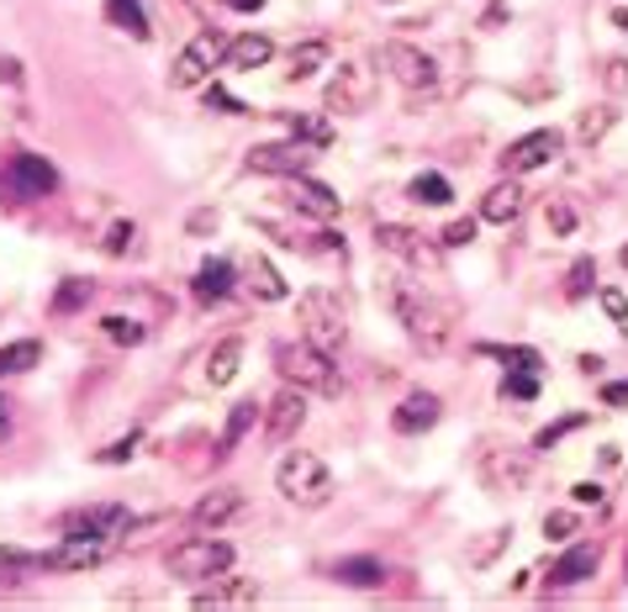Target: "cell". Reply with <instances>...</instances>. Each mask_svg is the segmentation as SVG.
<instances>
[{
  "mask_svg": "<svg viewBox=\"0 0 628 612\" xmlns=\"http://www.w3.org/2000/svg\"><path fill=\"white\" fill-rule=\"evenodd\" d=\"M106 17H111L117 27H127V32H132L138 43H148V38H153V32H148V17H143V6H138V0H106Z\"/></svg>",
  "mask_w": 628,
  "mask_h": 612,
  "instance_id": "32",
  "label": "cell"
},
{
  "mask_svg": "<svg viewBox=\"0 0 628 612\" xmlns=\"http://www.w3.org/2000/svg\"><path fill=\"white\" fill-rule=\"evenodd\" d=\"M222 570H233L227 539H185L170 549V576H180V581H217Z\"/></svg>",
  "mask_w": 628,
  "mask_h": 612,
  "instance_id": "5",
  "label": "cell"
},
{
  "mask_svg": "<svg viewBox=\"0 0 628 612\" xmlns=\"http://www.w3.org/2000/svg\"><path fill=\"white\" fill-rule=\"evenodd\" d=\"M597 302H603V312L613 317V328L628 333V296H624V291H618V285H603V291H597Z\"/></svg>",
  "mask_w": 628,
  "mask_h": 612,
  "instance_id": "40",
  "label": "cell"
},
{
  "mask_svg": "<svg viewBox=\"0 0 628 612\" xmlns=\"http://www.w3.org/2000/svg\"><path fill=\"white\" fill-rule=\"evenodd\" d=\"M386 6H396V0H386Z\"/></svg>",
  "mask_w": 628,
  "mask_h": 612,
  "instance_id": "57",
  "label": "cell"
},
{
  "mask_svg": "<svg viewBox=\"0 0 628 612\" xmlns=\"http://www.w3.org/2000/svg\"><path fill=\"white\" fill-rule=\"evenodd\" d=\"M508 539H512V528H497V534H486V544H476V549H470V560H476V566H486V560H491V555H497V549H502Z\"/></svg>",
  "mask_w": 628,
  "mask_h": 612,
  "instance_id": "46",
  "label": "cell"
},
{
  "mask_svg": "<svg viewBox=\"0 0 628 612\" xmlns=\"http://www.w3.org/2000/svg\"><path fill=\"white\" fill-rule=\"evenodd\" d=\"M375 243L386 249L391 260H407L417 264V270H438V249L428 243V238L417 233V228H402V222H381L375 228Z\"/></svg>",
  "mask_w": 628,
  "mask_h": 612,
  "instance_id": "14",
  "label": "cell"
},
{
  "mask_svg": "<svg viewBox=\"0 0 628 612\" xmlns=\"http://www.w3.org/2000/svg\"><path fill=\"white\" fill-rule=\"evenodd\" d=\"M269 59H275V43H269L265 32H243L238 43H227V64L243 74H254V70H265Z\"/></svg>",
  "mask_w": 628,
  "mask_h": 612,
  "instance_id": "22",
  "label": "cell"
},
{
  "mask_svg": "<svg viewBox=\"0 0 628 612\" xmlns=\"http://www.w3.org/2000/svg\"><path fill=\"white\" fill-rule=\"evenodd\" d=\"M106 555H111V544H106V539L70 534V539H58L53 549H38V566H43V570H96Z\"/></svg>",
  "mask_w": 628,
  "mask_h": 612,
  "instance_id": "12",
  "label": "cell"
},
{
  "mask_svg": "<svg viewBox=\"0 0 628 612\" xmlns=\"http://www.w3.org/2000/svg\"><path fill=\"white\" fill-rule=\"evenodd\" d=\"M32 570H43L32 549H11V544L0 549V581H6V587H17V581H22V576H32Z\"/></svg>",
  "mask_w": 628,
  "mask_h": 612,
  "instance_id": "33",
  "label": "cell"
},
{
  "mask_svg": "<svg viewBox=\"0 0 628 612\" xmlns=\"http://www.w3.org/2000/svg\"><path fill=\"white\" fill-rule=\"evenodd\" d=\"M613 106H592V112H581V122H576V138L581 143H603L607 133H613Z\"/></svg>",
  "mask_w": 628,
  "mask_h": 612,
  "instance_id": "35",
  "label": "cell"
},
{
  "mask_svg": "<svg viewBox=\"0 0 628 612\" xmlns=\"http://www.w3.org/2000/svg\"><path fill=\"white\" fill-rule=\"evenodd\" d=\"M233 296V264L227 260H206L195 270V302H227Z\"/></svg>",
  "mask_w": 628,
  "mask_h": 612,
  "instance_id": "24",
  "label": "cell"
},
{
  "mask_svg": "<svg viewBox=\"0 0 628 612\" xmlns=\"http://www.w3.org/2000/svg\"><path fill=\"white\" fill-rule=\"evenodd\" d=\"M227 32H217V27H206V32H195L191 43L180 48V59H174L170 70V85L174 91H195V85H206V74L217 70V64H227Z\"/></svg>",
  "mask_w": 628,
  "mask_h": 612,
  "instance_id": "4",
  "label": "cell"
},
{
  "mask_svg": "<svg viewBox=\"0 0 628 612\" xmlns=\"http://www.w3.org/2000/svg\"><path fill=\"white\" fill-rule=\"evenodd\" d=\"M576 528H581L576 513H550V518H544V539H571Z\"/></svg>",
  "mask_w": 628,
  "mask_h": 612,
  "instance_id": "45",
  "label": "cell"
},
{
  "mask_svg": "<svg viewBox=\"0 0 628 612\" xmlns=\"http://www.w3.org/2000/svg\"><path fill=\"white\" fill-rule=\"evenodd\" d=\"M560 148H565V138H560L555 127L523 133L518 143H508V154H502V169H508V175H529V169H544L550 159H560Z\"/></svg>",
  "mask_w": 628,
  "mask_h": 612,
  "instance_id": "11",
  "label": "cell"
},
{
  "mask_svg": "<svg viewBox=\"0 0 628 612\" xmlns=\"http://www.w3.org/2000/svg\"><path fill=\"white\" fill-rule=\"evenodd\" d=\"M132 523H138V518H132L121 502H100V507H74V513H64L58 528H64V534H85V539H106V544H111V539H121Z\"/></svg>",
  "mask_w": 628,
  "mask_h": 612,
  "instance_id": "8",
  "label": "cell"
},
{
  "mask_svg": "<svg viewBox=\"0 0 628 612\" xmlns=\"http://www.w3.org/2000/svg\"><path fill=\"white\" fill-rule=\"evenodd\" d=\"M502 397L533 401L539 397V376H533V370H508V376H502Z\"/></svg>",
  "mask_w": 628,
  "mask_h": 612,
  "instance_id": "39",
  "label": "cell"
},
{
  "mask_svg": "<svg viewBox=\"0 0 628 612\" xmlns=\"http://www.w3.org/2000/svg\"><path fill=\"white\" fill-rule=\"evenodd\" d=\"M618 264H624V270H628V243H624V249H618Z\"/></svg>",
  "mask_w": 628,
  "mask_h": 612,
  "instance_id": "56",
  "label": "cell"
},
{
  "mask_svg": "<svg viewBox=\"0 0 628 612\" xmlns=\"http://www.w3.org/2000/svg\"><path fill=\"white\" fill-rule=\"evenodd\" d=\"M571 496H576L581 507H592V502H597V496H603V492H597V486H576V492H571Z\"/></svg>",
  "mask_w": 628,
  "mask_h": 612,
  "instance_id": "53",
  "label": "cell"
},
{
  "mask_svg": "<svg viewBox=\"0 0 628 612\" xmlns=\"http://www.w3.org/2000/svg\"><path fill=\"white\" fill-rule=\"evenodd\" d=\"M481 354H497V359H502L508 370H533V376L544 370V359H539V354H533V349H502V344H486Z\"/></svg>",
  "mask_w": 628,
  "mask_h": 612,
  "instance_id": "38",
  "label": "cell"
},
{
  "mask_svg": "<svg viewBox=\"0 0 628 612\" xmlns=\"http://www.w3.org/2000/svg\"><path fill=\"white\" fill-rule=\"evenodd\" d=\"M607 91H628V64H624V59H613V64H607Z\"/></svg>",
  "mask_w": 628,
  "mask_h": 612,
  "instance_id": "48",
  "label": "cell"
},
{
  "mask_svg": "<svg viewBox=\"0 0 628 612\" xmlns=\"http://www.w3.org/2000/svg\"><path fill=\"white\" fill-rule=\"evenodd\" d=\"M248 169H254V175H280V180H290V175H307V169H312V148L296 138L254 143V148H248Z\"/></svg>",
  "mask_w": 628,
  "mask_h": 612,
  "instance_id": "9",
  "label": "cell"
},
{
  "mask_svg": "<svg viewBox=\"0 0 628 612\" xmlns=\"http://www.w3.org/2000/svg\"><path fill=\"white\" fill-rule=\"evenodd\" d=\"M370 95H375V80L360 70V64H343L333 80H328V91H322V106L333 112V117H354L370 106Z\"/></svg>",
  "mask_w": 628,
  "mask_h": 612,
  "instance_id": "10",
  "label": "cell"
},
{
  "mask_svg": "<svg viewBox=\"0 0 628 612\" xmlns=\"http://www.w3.org/2000/svg\"><path fill=\"white\" fill-rule=\"evenodd\" d=\"M91 291H96L91 281H64V291L53 296V312H74V306H85L91 302Z\"/></svg>",
  "mask_w": 628,
  "mask_h": 612,
  "instance_id": "43",
  "label": "cell"
},
{
  "mask_svg": "<svg viewBox=\"0 0 628 612\" xmlns=\"http://www.w3.org/2000/svg\"><path fill=\"white\" fill-rule=\"evenodd\" d=\"M333 581L370 591V587H381V581H386V566H381V560H339V566H333Z\"/></svg>",
  "mask_w": 628,
  "mask_h": 612,
  "instance_id": "28",
  "label": "cell"
},
{
  "mask_svg": "<svg viewBox=\"0 0 628 612\" xmlns=\"http://www.w3.org/2000/svg\"><path fill=\"white\" fill-rule=\"evenodd\" d=\"M286 127H290V138L307 143V148H328V143H333V122L312 117V112H296V117H286Z\"/></svg>",
  "mask_w": 628,
  "mask_h": 612,
  "instance_id": "29",
  "label": "cell"
},
{
  "mask_svg": "<svg viewBox=\"0 0 628 612\" xmlns=\"http://www.w3.org/2000/svg\"><path fill=\"white\" fill-rule=\"evenodd\" d=\"M6 428H11V401L0 397V439H6Z\"/></svg>",
  "mask_w": 628,
  "mask_h": 612,
  "instance_id": "55",
  "label": "cell"
},
{
  "mask_svg": "<svg viewBox=\"0 0 628 612\" xmlns=\"http://www.w3.org/2000/svg\"><path fill=\"white\" fill-rule=\"evenodd\" d=\"M603 401H607V407H628V380H613V386H603Z\"/></svg>",
  "mask_w": 628,
  "mask_h": 612,
  "instance_id": "49",
  "label": "cell"
},
{
  "mask_svg": "<svg viewBox=\"0 0 628 612\" xmlns=\"http://www.w3.org/2000/svg\"><path fill=\"white\" fill-rule=\"evenodd\" d=\"M301 328H307V338L317 349H339L349 338V312L339 306L333 291H307L301 296Z\"/></svg>",
  "mask_w": 628,
  "mask_h": 612,
  "instance_id": "6",
  "label": "cell"
},
{
  "mask_svg": "<svg viewBox=\"0 0 628 612\" xmlns=\"http://www.w3.org/2000/svg\"><path fill=\"white\" fill-rule=\"evenodd\" d=\"M286 201H290V207H296L301 217H312V222H333V217L343 212L339 190H328L322 180H312V175H290Z\"/></svg>",
  "mask_w": 628,
  "mask_h": 612,
  "instance_id": "15",
  "label": "cell"
},
{
  "mask_svg": "<svg viewBox=\"0 0 628 612\" xmlns=\"http://www.w3.org/2000/svg\"><path fill=\"white\" fill-rule=\"evenodd\" d=\"M407 196L417 201V207H449V201H455V190H449L444 175H417V180L407 186Z\"/></svg>",
  "mask_w": 628,
  "mask_h": 612,
  "instance_id": "31",
  "label": "cell"
},
{
  "mask_svg": "<svg viewBox=\"0 0 628 612\" xmlns=\"http://www.w3.org/2000/svg\"><path fill=\"white\" fill-rule=\"evenodd\" d=\"M576 428H586V412H571V418H560V423H550V428H539L533 433V449H555L565 433H576Z\"/></svg>",
  "mask_w": 628,
  "mask_h": 612,
  "instance_id": "37",
  "label": "cell"
},
{
  "mask_svg": "<svg viewBox=\"0 0 628 612\" xmlns=\"http://www.w3.org/2000/svg\"><path fill=\"white\" fill-rule=\"evenodd\" d=\"M254 602H259V581H243V576H227V570L217 576V587L191 597V608H254Z\"/></svg>",
  "mask_w": 628,
  "mask_h": 612,
  "instance_id": "17",
  "label": "cell"
},
{
  "mask_svg": "<svg viewBox=\"0 0 628 612\" xmlns=\"http://www.w3.org/2000/svg\"><path fill=\"white\" fill-rule=\"evenodd\" d=\"M438 418H444V401H438L434 391H412V397L391 412V428H396V433H428Z\"/></svg>",
  "mask_w": 628,
  "mask_h": 612,
  "instance_id": "19",
  "label": "cell"
},
{
  "mask_svg": "<svg viewBox=\"0 0 628 612\" xmlns=\"http://www.w3.org/2000/svg\"><path fill=\"white\" fill-rule=\"evenodd\" d=\"M143 444V433H138V428H132V433H127V439H117V444H106L96 454V465H127V460H132V449Z\"/></svg>",
  "mask_w": 628,
  "mask_h": 612,
  "instance_id": "42",
  "label": "cell"
},
{
  "mask_svg": "<svg viewBox=\"0 0 628 612\" xmlns=\"http://www.w3.org/2000/svg\"><path fill=\"white\" fill-rule=\"evenodd\" d=\"M100 333H106L111 344H121V349H138V344L148 338L143 323H132V317H117V312H111V317H100Z\"/></svg>",
  "mask_w": 628,
  "mask_h": 612,
  "instance_id": "34",
  "label": "cell"
},
{
  "mask_svg": "<svg viewBox=\"0 0 628 612\" xmlns=\"http://www.w3.org/2000/svg\"><path fill=\"white\" fill-rule=\"evenodd\" d=\"M191 228H195V233H206V228H217V212H195V217H191Z\"/></svg>",
  "mask_w": 628,
  "mask_h": 612,
  "instance_id": "52",
  "label": "cell"
},
{
  "mask_svg": "<svg viewBox=\"0 0 628 612\" xmlns=\"http://www.w3.org/2000/svg\"><path fill=\"white\" fill-rule=\"evenodd\" d=\"M233 518H243V492L238 486H217V492H206L201 502H195V513H191V523L195 528H227Z\"/></svg>",
  "mask_w": 628,
  "mask_h": 612,
  "instance_id": "18",
  "label": "cell"
},
{
  "mask_svg": "<svg viewBox=\"0 0 628 612\" xmlns=\"http://www.w3.org/2000/svg\"><path fill=\"white\" fill-rule=\"evenodd\" d=\"M248 281H254V296H259V302H286V296H290V285L280 281V270H275L265 254H254V264H248Z\"/></svg>",
  "mask_w": 628,
  "mask_h": 612,
  "instance_id": "27",
  "label": "cell"
},
{
  "mask_svg": "<svg viewBox=\"0 0 628 612\" xmlns=\"http://www.w3.org/2000/svg\"><path fill=\"white\" fill-rule=\"evenodd\" d=\"M132 243H138V228H132V222H111V228H106V243H100V249H106L111 260H121V254H127Z\"/></svg>",
  "mask_w": 628,
  "mask_h": 612,
  "instance_id": "41",
  "label": "cell"
},
{
  "mask_svg": "<svg viewBox=\"0 0 628 612\" xmlns=\"http://www.w3.org/2000/svg\"><path fill=\"white\" fill-rule=\"evenodd\" d=\"M597 285V264L592 260H576L571 275H565V302H586V291Z\"/></svg>",
  "mask_w": 628,
  "mask_h": 612,
  "instance_id": "36",
  "label": "cell"
},
{
  "mask_svg": "<svg viewBox=\"0 0 628 612\" xmlns=\"http://www.w3.org/2000/svg\"><path fill=\"white\" fill-rule=\"evenodd\" d=\"M391 306H396L402 328L412 333V344H423L428 354H438L444 344H449V323H455V312H449V306H434V296H428L423 285L391 281Z\"/></svg>",
  "mask_w": 628,
  "mask_h": 612,
  "instance_id": "1",
  "label": "cell"
},
{
  "mask_svg": "<svg viewBox=\"0 0 628 612\" xmlns=\"http://www.w3.org/2000/svg\"><path fill=\"white\" fill-rule=\"evenodd\" d=\"M38 365H43V344H38V338H17V344L0 349V380L26 376V370H38Z\"/></svg>",
  "mask_w": 628,
  "mask_h": 612,
  "instance_id": "26",
  "label": "cell"
},
{
  "mask_svg": "<svg viewBox=\"0 0 628 612\" xmlns=\"http://www.w3.org/2000/svg\"><path fill=\"white\" fill-rule=\"evenodd\" d=\"M275 370H280L290 386H301V391H322V397H339L343 391V376L333 370L328 349H317L312 338L280 344V349H275Z\"/></svg>",
  "mask_w": 628,
  "mask_h": 612,
  "instance_id": "2",
  "label": "cell"
},
{
  "mask_svg": "<svg viewBox=\"0 0 628 612\" xmlns=\"http://www.w3.org/2000/svg\"><path fill=\"white\" fill-rule=\"evenodd\" d=\"M518 217H523V190H518V180H502V186H491L481 196V222L508 228V222H518Z\"/></svg>",
  "mask_w": 628,
  "mask_h": 612,
  "instance_id": "21",
  "label": "cell"
},
{
  "mask_svg": "<svg viewBox=\"0 0 628 612\" xmlns=\"http://www.w3.org/2000/svg\"><path fill=\"white\" fill-rule=\"evenodd\" d=\"M465 243H476V217H455L444 228V249H465Z\"/></svg>",
  "mask_w": 628,
  "mask_h": 612,
  "instance_id": "44",
  "label": "cell"
},
{
  "mask_svg": "<svg viewBox=\"0 0 628 612\" xmlns=\"http://www.w3.org/2000/svg\"><path fill=\"white\" fill-rule=\"evenodd\" d=\"M386 70L396 74V85H407V91H438V64L423 53V48L412 43H386Z\"/></svg>",
  "mask_w": 628,
  "mask_h": 612,
  "instance_id": "13",
  "label": "cell"
},
{
  "mask_svg": "<svg viewBox=\"0 0 628 612\" xmlns=\"http://www.w3.org/2000/svg\"><path fill=\"white\" fill-rule=\"evenodd\" d=\"M222 6H233V11H259L265 0H222Z\"/></svg>",
  "mask_w": 628,
  "mask_h": 612,
  "instance_id": "54",
  "label": "cell"
},
{
  "mask_svg": "<svg viewBox=\"0 0 628 612\" xmlns=\"http://www.w3.org/2000/svg\"><path fill=\"white\" fill-rule=\"evenodd\" d=\"M275 492L286 496V502H296V507H322V502L333 496V471H328L317 454L296 449V454H286V460L275 465Z\"/></svg>",
  "mask_w": 628,
  "mask_h": 612,
  "instance_id": "3",
  "label": "cell"
},
{
  "mask_svg": "<svg viewBox=\"0 0 628 612\" xmlns=\"http://www.w3.org/2000/svg\"><path fill=\"white\" fill-rule=\"evenodd\" d=\"M603 566V544H576V549H565L555 566H550V591H571L581 581H592Z\"/></svg>",
  "mask_w": 628,
  "mask_h": 612,
  "instance_id": "16",
  "label": "cell"
},
{
  "mask_svg": "<svg viewBox=\"0 0 628 612\" xmlns=\"http://www.w3.org/2000/svg\"><path fill=\"white\" fill-rule=\"evenodd\" d=\"M322 64H328V43H322V38H312V43H296V48H290V74H286V80H312Z\"/></svg>",
  "mask_w": 628,
  "mask_h": 612,
  "instance_id": "30",
  "label": "cell"
},
{
  "mask_svg": "<svg viewBox=\"0 0 628 612\" xmlns=\"http://www.w3.org/2000/svg\"><path fill=\"white\" fill-rule=\"evenodd\" d=\"M550 222H555V233H571V228H576V217L565 212V207H555V217H550Z\"/></svg>",
  "mask_w": 628,
  "mask_h": 612,
  "instance_id": "51",
  "label": "cell"
},
{
  "mask_svg": "<svg viewBox=\"0 0 628 612\" xmlns=\"http://www.w3.org/2000/svg\"><path fill=\"white\" fill-rule=\"evenodd\" d=\"M206 106H217V112H233V117H248V106H243V101H233V95L222 91V85H212V91H206Z\"/></svg>",
  "mask_w": 628,
  "mask_h": 612,
  "instance_id": "47",
  "label": "cell"
},
{
  "mask_svg": "<svg viewBox=\"0 0 628 612\" xmlns=\"http://www.w3.org/2000/svg\"><path fill=\"white\" fill-rule=\"evenodd\" d=\"M238 365H243V338H222L217 349L206 354V386H233L238 380Z\"/></svg>",
  "mask_w": 628,
  "mask_h": 612,
  "instance_id": "23",
  "label": "cell"
},
{
  "mask_svg": "<svg viewBox=\"0 0 628 612\" xmlns=\"http://www.w3.org/2000/svg\"><path fill=\"white\" fill-rule=\"evenodd\" d=\"M0 80L6 85H22V59H0Z\"/></svg>",
  "mask_w": 628,
  "mask_h": 612,
  "instance_id": "50",
  "label": "cell"
},
{
  "mask_svg": "<svg viewBox=\"0 0 628 612\" xmlns=\"http://www.w3.org/2000/svg\"><path fill=\"white\" fill-rule=\"evenodd\" d=\"M259 423V401L248 397V401H238V407H233V412H227V428H222V444H217V460H227V454H233V449L243 444V439H248V428Z\"/></svg>",
  "mask_w": 628,
  "mask_h": 612,
  "instance_id": "25",
  "label": "cell"
},
{
  "mask_svg": "<svg viewBox=\"0 0 628 612\" xmlns=\"http://www.w3.org/2000/svg\"><path fill=\"white\" fill-rule=\"evenodd\" d=\"M0 190L17 196V201H43V196L58 190V169L49 159H38V154H17L6 165V175H0Z\"/></svg>",
  "mask_w": 628,
  "mask_h": 612,
  "instance_id": "7",
  "label": "cell"
},
{
  "mask_svg": "<svg viewBox=\"0 0 628 612\" xmlns=\"http://www.w3.org/2000/svg\"><path fill=\"white\" fill-rule=\"evenodd\" d=\"M301 423H307V397H301V386H290L269 401V439L286 444L290 433H301Z\"/></svg>",
  "mask_w": 628,
  "mask_h": 612,
  "instance_id": "20",
  "label": "cell"
}]
</instances>
